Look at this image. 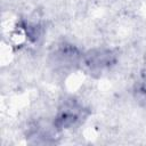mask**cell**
I'll return each mask as SVG.
<instances>
[{"instance_id":"1","label":"cell","mask_w":146,"mask_h":146,"mask_svg":"<svg viewBox=\"0 0 146 146\" xmlns=\"http://www.w3.org/2000/svg\"><path fill=\"white\" fill-rule=\"evenodd\" d=\"M79 120V110L75 105L67 104L59 110L56 116V125L58 128H70Z\"/></svg>"},{"instance_id":"2","label":"cell","mask_w":146,"mask_h":146,"mask_svg":"<svg viewBox=\"0 0 146 146\" xmlns=\"http://www.w3.org/2000/svg\"><path fill=\"white\" fill-rule=\"evenodd\" d=\"M114 62V56L110 50H97L87 56V64L91 68L103 70Z\"/></svg>"}]
</instances>
